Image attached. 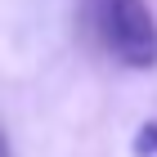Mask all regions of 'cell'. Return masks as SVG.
I'll return each mask as SVG.
<instances>
[{
	"mask_svg": "<svg viewBox=\"0 0 157 157\" xmlns=\"http://www.w3.org/2000/svg\"><path fill=\"white\" fill-rule=\"evenodd\" d=\"M0 157H9V139H5V130H0Z\"/></svg>",
	"mask_w": 157,
	"mask_h": 157,
	"instance_id": "3",
	"label": "cell"
},
{
	"mask_svg": "<svg viewBox=\"0 0 157 157\" xmlns=\"http://www.w3.org/2000/svg\"><path fill=\"white\" fill-rule=\"evenodd\" d=\"M130 153H135V157H157V121H144V126H139Z\"/></svg>",
	"mask_w": 157,
	"mask_h": 157,
	"instance_id": "2",
	"label": "cell"
},
{
	"mask_svg": "<svg viewBox=\"0 0 157 157\" xmlns=\"http://www.w3.org/2000/svg\"><path fill=\"white\" fill-rule=\"evenodd\" d=\"M103 40L126 67L148 72L157 67V18L144 0H103Z\"/></svg>",
	"mask_w": 157,
	"mask_h": 157,
	"instance_id": "1",
	"label": "cell"
}]
</instances>
